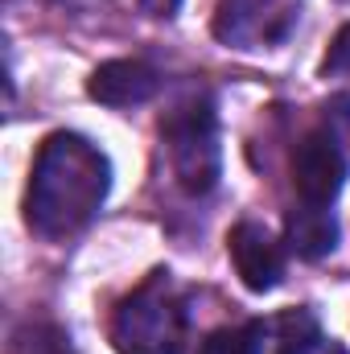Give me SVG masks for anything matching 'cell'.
Returning a JSON list of instances; mask_svg holds the SVG:
<instances>
[{
	"label": "cell",
	"mask_w": 350,
	"mask_h": 354,
	"mask_svg": "<svg viewBox=\"0 0 350 354\" xmlns=\"http://www.w3.org/2000/svg\"><path fill=\"white\" fill-rule=\"evenodd\" d=\"M190 313L174 272L157 268L145 284H136L120 309L111 313V346L116 354H185Z\"/></svg>",
	"instance_id": "2"
},
{
	"label": "cell",
	"mask_w": 350,
	"mask_h": 354,
	"mask_svg": "<svg viewBox=\"0 0 350 354\" xmlns=\"http://www.w3.org/2000/svg\"><path fill=\"white\" fill-rule=\"evenodd\" d=\"M111 189V161L99 145L79 132H54L42 140L29 189H25V223L42 239L79 235Z\"/></svg>",
	"instance_id": "1"
},
{
	"label": "cell",
	"mask_w": 350,
	"mask_h": 354,
	"mask_svg": "<svg viewBox=\"0 0 350 354\" xmlns=\"http://www.w3.org/2000/svg\"><path fill=\"white\" fill-rule=\"evenodd\" d=\"M322 75H350V25H342L338 37L330 41V50L322 58Z\"/></svg>",
	"instance_id": "11"
},
{
	"label": "cell",
	"mask_w": 350,
	"mask_h": 354,
	"mask_svg": "<svg viewBox=\"0 0 350 354\" xmlns=\"http://www.w3.org/2000/svg\"><path fill=\"white\" fill-rule=\"evenodd\" d=\"M326 128L334 132L338 145H350V95H338V99L326 107Z\"/></svg>",
	"instance_id": "12"
},
{
	"label": "cell",
	"mask_w": 350,
	"mask_h": 354,
	"mask_svg": "<svg viewBox=\"0 0 350 354\" xmlns=\"http://www.w3.org/2000/svg\"><path fill=\"white\" fill-rule=\"evenodd\" d=\"M322 342L326 334L309 309H288L284 317H276V354H313Z\"/></svg>",
	"instance_id": "9"
},
{
	"label": "cell",
	"mask_w": 350,
	"mask_h": 354,
	"mask_svg": "<svg viewBox=\"0 0 350 354\" xmlns=\"http://www.w3.org/2000/svg\"><path fill=\"white\" fill-rule=\"evenodd\" d=\"M347 149L334 140L330 128L301 136V145L293 149V189L309 206H334V198L347 185Z\"/></svg>",
	"instance_id": "5"
},
{
	"label": "cell",
	"mask_w": 350,
	"mask_h": 354,
	"mask_svg": "<svg viewBox=\"0 0 350 354\" xmlns=\"http://www.w3.org/2000/svg\"><path fill=\"white\" fill-rule=\"evenodd\" d=\"M161 145L169 153V174L190 198L214 194L223 177V145H219V111L210 95H190L161 120Z\"/></svg>",
	"instance_id": "3"
},
{
	"label": "cell",
	"mask_w": 350,
	"mask_h": 354,
	"mask_svg": "<svg viewBox=\"0 0 350 354\" xmlns=\"http://www.w3.org/2000/svg\"><path fill=\"white\" fill-rule=\"evenodd\" d=\"M177 8H181V0H140V12H149V17H177Z\"/></svg>",
	"instance_id": "13"
},
{
	"label": "cell",
	"mask_w": 350,
	"mask_h": 354,
	"mask_svg": "<svg viewBox=\"0 0 350 354\" xmlns=\"http://www.w3.org/2000/svg\"><path fill=\"white\" fill-rule=\"evenodd\" d=\"M268 326L264 322H243V326H223L202 338L198 354H264Z\"/></svg>",
	"instance_id": "10"
},
{
	"label": "cell",
	"mask_w": 350,
	"mask_h": 354,
	"mask_svg": "<svg viewBox=\"0 0 350 354\" xmlns=\"http://www.w3.org/2000/svg\"><path fill=\"white\" fill-rule=\"evenodd\" d=\"M161 91V75L140 58H111L95 66L87 79V95L103 107H140Z\"/></svg>",
	"instance_id": "7"
},
{
	"label": "cell",
	"mask_w": 350,
	"mask_h": 354,
	"mask_svg": "<svg viewBox=\"0 0 350 354\" xmlns=\"http://www.w3.org/2000/svg\"><path fill=\"white\" fill-rule=\"evenodd\" d=\"M58 8H66V12H95V8H103L107 0H54Z\"/></svg>",
	"instance_id": "14"
},
{
	"label": "cell",
	"mask_w": 350,
	"mask_h": 354,
	"mask_svg": "<svg viewBox=\"0 0 350 354\" xmlns=\"http://www.w3.org/2000/svg\"><path fill=\"white\" fill-rule=\"evenodd\" d=\"M227 256L252 292H272L284 280V243L264 223H252V218L235 223L227 235Z\"/></svg>",
	"instance_id": "6"
},
{
	"label": "cell",
	"mask_w": 350,
	"mask_h": 354,
	"mask_svg": "<svg viewBox=\"0 0 350 354\" xmlns=\"http://www.w3.org/2000/svg\"><path fill=\"white\" fill-rule=\"evenodd\" d=\"M301 21L297 0H219L214 8V37L227 50H276L293 37Z\"/></svg>",
	"instance_id": "4"
},
{
	"label": "cell",
	"mask_w": 350,
	"mask_h": 354,
	"mask_svg": "<svg viewBox=\"0 0 350 354\" xmlns=\"http://www.w3.org/2000/svg\"><path fill=\"white\" fill-rule=\"evenodd\" d=\"M284 243L288 252H297L301 260H322L338 248V218L330 206H293L284 218Z\"/></svg>",
	"instance_id": "8"
}]
</instances>
